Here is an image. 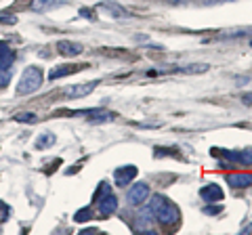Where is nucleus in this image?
Returning <instances> with one entry per match:
<instances>
[{"label":"nucleus","instance_id":"f257e3e1","mask_svg":"<svg viewBox=\"0 0 252 235\" xmlns=\"http://www.w3.org/2000/svg\"><path fill=\"white\" fill-rule=\"evenodd\" d=\"M149 214H152L158 223L162 225H177L179 218H181V212L179 208L172 204L170 200H166L164 195H154L152 202H149Z\"/></svg>","mask_w":252,"mask_h":235},{"label":"nucleus","instance_id":"a211bd4d","mask_svg":"<svg viewBox=\"0 0 252 235\" xmlns=\"http://www.w3.org/2000/svg\"><path fill=\"white\" fill-rule=\"evenodd\" d=\"M9 80H11V69L9 72H0V88H4Z\"/></svg>","mask_w":252,"mask_h":235},{"label":"nucleus","instance_id":"6ab92c4d","mask_svg":"<svg viewBox=\"0 0 252 235\" xmlns=\"http://www.w3.org/2000/svg\"><path fill=\"white\" fill-rule=\"evenodd\" d=\"M220 210H223V208H220V206H215V208H210V206H206V208H204V212H206V214H219V212H220Z\"/></svg>","mask_w":252,"mask_h":235},{"label":"nucleus","instance_id":"9d476101","mask_svg":"<svg viewBox=\"0 0 252 235\" xmlns=\"http://www.w3.org/2000/svg\"><path fill=\"white\" fill-rule=\"evenodd\" d=\"M225 158L229 162L252 164V149H246V151H225Z\"/></svg>","mask_w":252,"mask_h":235},{"label":"nucleus","instance_id":"ddd939ff","mask_svg":"<svg viewBox=\"0 0 252 235\" xmlns=\"http://www.w3.org/2000/svg\"><path fill=\"white\" fill-rule=\"evenodd\" d=\"M55 6H59V2H51V0H36V2L32 4V9L34 11H49V9H55Z\"/></svg>","mask_w":252,"mask_h":235},{"label":"nucleus","instance_id":"9b49d317","mask_svg":"<svg viewBox=\"0 0 252 235\" xmlns=\"http://www.w3.org/2000/svg\"><path fill=\"white\" fill-rule=\"evenodd\" d=\"M227 185L231 187H248L252 185V176L250 175H227Z\"/></svg>","mask_w":252,"mask_h":235},{"label":"nucleus","instance_id":"423d86ee","mask_svg":"<svg viewBox=\"0 0 252 235\" xmlns=\"http://www.w3.org/2000/svg\"><path fill=\"white\" fill-rule=\"evenodd\" d=\"M137 176V168L135 166H124V168H118L116 170V175H114V178H116V185H120V187H126L128 185L132 178Z\"/></svg>","mask_w":252,"mask_h":235},{"label":"nucleus","instance_id":"6e6552de","mask_svg":"<svg viewBox=\"0 0 252 235\" xmlns=\"http://www.w3.org/2000/svg\"><path fill=\"white\" fill-rule=\"evenodd\" d=\"M82 67H84V65H69V63H65V65H57V67H53V69H51L49 78H51V80H57V78H65V76H69V74L80 72Z\"/></svg>","mask_w":252,"mask_h":235},{"label":"nucleus","instance_id":"f3484780","mask_svg":"<svg viewBox=\"0 0 252 235\" xmlns=\"http://www.w3.org/2000/svg\"><path fill=\"white\" fill-rule=\"evenodd\" d=\"M15 120L17 122H36V116L34 114H19Z\"/></svg>","mask_w":252,"mask_h":235},{"label":"nucleus","instance_id":"2eb2a0df","mask_svg":"<svg viewBox=\"0 0 252 235\" xmlns=\"http://www.w3.org/2000/svg\"><path fill=\"white\" fill-rule=\"evenodd\" d=\"M89 216H91V208H82L80 212H76V221L84 223V221H89Z\"/></svg>","mask_w":252,"mask_h":235},{"label":"nucleus","instance_id":"4468645a","mask_svg":"<svg viewBox=\"0 0 252 235\" xmlns=\"http://www.w3.org/2000/svg\"><path fill=\"white\" fill-rule=\"evenodd\" d=\"M53 143H55V135H51V132H46L44 137H40V139L36 141V147H38V149H46V147L53 145Z\"/></svg>","mask_w":252,"mask_h":235},{"label":"nucleus","instance_id":"39448f33","mask_svg":"<svg viewBox=\"0 0 252 235\" xmlns=\"http://www.w3.org/2000/svg\"><path fill=\"white\" fill-rule=\"evenodd\" d=\"M94 86H97V82L74 84V86H69V88H65V97H67V99H80V97H86V95H91V92L94 90Z\"/></svg>","mask_w":252,"mask_h":235},{"label":"nucleus","instance_id":"f03ea898","mask_svg":"<svg viewBox=\"0 0 252 235\" xmlns=\"http://www.w3.org/2000/svg\"><path fill=\"white\" fill-rule=\"evenodd\" d=\"M42 80H44V76L40 72V67H34V65L28 67L19 78L17 95H32V92H36L42 86Z\"/></svg>","mask_w":252,"mask_h":235},{"label":"nucleus","instance_id":"20e7f679","mask_svg":"<svg viewBox=\"0 0 252 235\" xmlns=\"http://www.w3.org/2000/svg\"><path fill=\"white\" fill-rule=\"evenodd\" d=\"M126 198H128V202L132 206H139V204H143L149 198V185H145V183L132 185L128 189V193H126Z\"/></svg>","mask_w":252,"mask_h":235},{"label":"nucleus","instance_id":"412c9836","mask_svg":"<svg viewBox=\"0 0 252 235\" xmlns=\"http://www.w3.org/2000/svg\"><path fill=\"white\" fill-rule=\"evenodd\" d=\"M11 49H9V44H6V42H2V40H0V57H2V55H6V53H9Z\"/></svg>","mask_w":252,"mask_h":235},{"label":"nucleus","instance_id":"dca6fc26","mask_svg":"<svg viewBox=\"0 0 252 235\" xmlns=\"http://www.w3.org/2000/svg\"><path fill=\"white\" fill-rule=\"evenodd\" d=\"M208 69V65H187V67H183V72H187V74H193V72H206Z\"/></svg>","mask_w":252,"mask_h":235},{"label":"nucleus","instance_id":"7ed1b4c3","mask_svg":"<svg viewBox=\"0 0 252 235\" xmlns=\"http://www.w3.org/2000/svg\"><path fill=\"white\" fill-rule=\"evenodd\" d=\"M94 202H97V212L99 216H109L118 210V200L109 193V187L105 183H101L99 191L94 193Z\"/></svg>","mask_w":252,"mask_h":235},{"label":"nucleus","instance_id":"4be33fe9","mask_svg":"<svg viewBox=\"0 0 252 235\" xmlns=\"http://www.w3.org/2000/svg\"><path fill=\"white\" fill-rule=\"evenodd\" d=\"M244 103H252V92H248V95H244Z\"/></svg>","mask_w":252,"mask_h":235},{"label":"nucleus","instance_id":"aec40b11","mask_svg":"<svg viewBox=\"0 0 252 235\" xmlns=\"http://www.w3.org/2000/svg\"><path fill=\"white\" fill-rule=\"evenodd\" d=\"M0 21H2V23H15L17 19H15L13 15H0Z\"/></svg>","mask_w":252,"mask_h":235},{"label":"nucleus","instance_id":"f8f14e48","mask_svg":"<svg viewBox=\"0 0 252 235\" xmlns=\"http://www.w3.org/2000/svg\"><path fill=\"white\" fill-rule=\"evenodd\" d=\"M99 9H101V11H107V13H112V15H114V17H116V19L128 17V13H126V11H122V9H120V6H116V4H101V6H99Z\"/></svg>","mask_w":252,"mask_h":235},{"label":"nucleus","instance_id":"0eeeda50","mask_svg":"<svg viewBox=\"0 0 252 235\" xmlns=\"http://www.w3.org/2000/svg\"><path fill=\"white\" fill-rule=\"evenodd\" d=\"M57 51L65 57H76V55L82 53V44L78 42H72V40H59L57 42Z\"/></svg>","mask_w":252,"mask_h":235},{"label":"nucleus","instance_id":"1a4fd4ad","mask_svg":"<svg viewBox=\"0 0 252 235\" xmlns=\"http://www.w3.org/2000/svg\"><path fill=\"white\" fill-rule=\"evenodd\" d=\"M200 195L206 202H220L223 200V189H220L219 185H206L200 189Z\"/></svg>","mask_w":252,"mask_h":235},{"label":"nucleus","instance_id":"5701e85b","mask_svg":"<svg viewBox=\"0 0 252 235\" xmlns=\"http://www.w3.org/2000/svg\"><path fill=\"white\" fill-rule=\"evenodd\" d=\"M250 46H252V42H250Z\"/></svg>","mask_w":252,"mask_h":235}]
</instances>
